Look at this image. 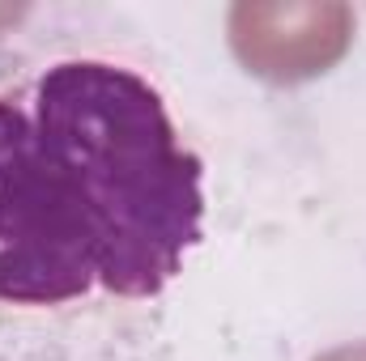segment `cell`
I'll return each mask as SVG.
<instances>
[{
    "mask_svg": "<svg viewBox=\"0 0 366 361\" xmlns=\"http://www.w3.org/2000/svg\"><path fill=\"white\" fill-rule=\"evenodd\" d=\"M204 238V162L141 30L0 4V361H107Z\"/></svg>",
    "mask_w": 366,
    "mask_h": 361,
    "instance_id": "obj_1",
    "label": "cell"
}]
</instances>
